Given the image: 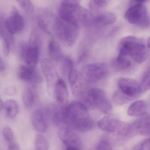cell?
Wrapping results in <instances>:
<instances>
[{"mask_svg": "<svg viewBox=\"0 0 150 150\" xmlns=\"http://www.w3.org/2000/svg\"><path fill=\"white\" fill-rule=\"evenodd\" d=\"M63 122L73 129L87 132L93 127V122L86 105L73 101L60 109Z\"/></svg>", "mask_w": 150, "mask_h": 150, "instance_id": "6da1fadb", "label": "cell"}, {"mask_svg": "<svg viewBox=\"0 0 150 150\" xmlns=\"http://www.w3.org/2000/svg\"><path fill=\"white\" fill-rule=\"evenodd\" d=\"M149 49L142 40L134 36H127L123 38L120 42L119 54L141 64L149 57Z\"/></svg>", "mask_w": 150, "mask_h": 150, "instance_id": "7a4b0ae2", "label": "cell"}, {"mask_svg": "<svg viewBox=\"0 0 150 150\" xmlns=\"http://www.w3.org/2000/svg\"><path fill=\"white\" fill-rule=\"evenodd\" d=\"M59 17L80 25L92 26L93 15L80 4L61 2L58 9Z\"/></svg>", "mask_w": 150, "mask_h": 150, "instance_id": "3957f363", "label": "cell"}, {"mask_svg": "<svg viewBox=\"0 0 150 150\" xmlns=\"http://www.w3.org/2000/svg\"><path fill=\"white\" fill-rule=\"evenodd\" d=\"M52 26L55 34L64 45L72 47L75 44L79 34L78 25L56 17L55 18Z\"/></svg>", "mask_w": 150, "mask_h": 150, "instance_id": "277c9868", "label": "cell"}, {"mask_svg": "<svg viewBox=\"0 0 150 150\" xmlns=\"http://www.w3.org/2000/svg\"><path fill=\"white\" fill-rule=\"evenodd\" d=\"M85 101L91 107L97 108L105 114H110L112 111V104L105 92L100 88L90 89L86 93Z\"/></svg>", "mask_w": 150, "mask_h": 150, "instance_id": "5b68a950", "label": "cell"}, {"mask_svg": "<svg viewBox=\"0 0 150 150\" xmlns=\"http://www.w3.org/2000/svg\"><path fill=\"white\" fill-rule=\"evenodd\" d=\"M125 19L129 23L142 28L150 25V18L148 10L141 4H137L130 7L125 12Z\"/></svg>", "mask_w": 150, "mask_h": 150, "instance_id": "8992f818", "label": "cell"}, {"mask_svg": "<svg viewBox=\"0 0 150 150\" xmlns=\"http://www.w3.org/2000/svg\"><path fill=\"white\" fill-rule=\"evenodd\" d=\"M98 127L103 131L127 136L129 124L110 115L105 116L98 122Z\"/></svg>", "mask_w": 150, "mask_h": 150, "instance_id": "52a82bcc", "label": "cell"}, {"mask_svg": "<svg viewBox=\"0 0 150 150\" xmlns=\"http://www.w3.org/2000/svg\"><path fill=\"white\" fill-rule=\"evenodd\" d=\"M107 74V67L100 63L90 64L83 68L81 73L84 80L89 83H96L104 79Z\"/></svg>", "mask_w": 150, "mask_h": 150, "instance_id": "ba28073f", "label": "cell"}, {"mask_svg": "<svg viewBox=\"0 0 150 150\" xmlns=\"http://www.w3.org/2000/svg\"><path fill=\"white\" fill-rule=\"evenodd\" d=\"M118 90L130 100L137 98L142 93L140 84L134 79L121 78L118 81Z\"/></svg>", "mask_w": 150, "mask_h": 150, "instance_id": "9c48e42d", "label": "cell"}, {"mask_svg": "<svg viewBox=\"0 0 150 150\" xmlns=\"http://www.w3.org/2000/svg\"><path fill=\"white\" fill-rule=\"evenodd\" d=\"M149 136L150 116L145 114L129 125L127 137L137 135Z\"/></svg>", "mask_w": 150, "mask_h": 150, "instance_id": "30bf717a", "label": "cell"}, {"mask_svg": "<svg viewBox=\"0 0 150 150\" xmlns=\"http://www.w3.org/2000/svg\"><path fill=\"white\" fill-rule=\"evenodd\" d=\"M5 24L7 30L12 35L21 32L24 27V22L23 17L14 7L9 17L5 18Z\"/></svg>", "mask_w": 150, "mask_h": 150, "instance_id": "8fae6325", "label": "cell"}, {"mask_svg": "<svg viewBox=\"0 0 150 150\" xmlns=\"http://www.w3.org/2000/svg\"><path fill=\"white\" fill-rule=\"evenodd\" d=\"M41 68L48 89L54 88L59 78L58 73L52 62L45 59L41 62Z\"/></svg>", "mask_w": 150, "mask_h": 150, "instance_id": "7c38bea8", "label": "cell"}, {"mask_svg": "<svg viewBox=\"0 0 150 150\" xmlns=\"http://www.w3.org/2000/svg\"><path fill=\"white\" fill-rule=\"evenodd\" d=\"M58 135L61 141L65 147H78V140L73 129L67 125H63L58 127Z\"/></svg>", "mask_w": 150, "mask_h": 150, "instance_id": "4fadbf2b", "label": "cell"}, {"mask_svg": "<svg viewBox=\"0 0 150 150\" xmlns=\"http://www.w3.org/2000/svg\"><path fill=\"white\" fill-rule=\"evenodd\" d=\"M18 78L26 83H37L40 81V76L35 68L20 65L17 69Z\"/></svg>", "mask_w": 150, "mask_h": 150, "instance_id": "5bb4252c", "label": "cell"}, {"mask_svg": "<svg viewBox=\"0 0 150 150\" xmlns=\"http://www.w3.org/2000/svg\"><path fill=\"white\" fill-rule=\"evenodd\" d=\"M54 89L56 101L61 107L68 105V91L65 82L62 79H59L55 85Z\"/></svg>", "mask_w": 150, "mask_h": 150, "instance_id": "9a60e30c", "label": "cell"}, {"mask_svg": "<svg viewBox=\"0 0 150 150\" xmlns=\"http://www.w3.org/2000/svg\"><path fill=\"white\" fill-rule=\"evenodd\" d=\"M31 122L33 128L39 133H44L47 129V123L43 112L40 110H35L31 116Z\"/></svg>", "mask_w": 150, "mask_h": 150, "instance_id": "2e32d148", "label": "cell"}, {"mask_svg": "<svg viewBox=\"0 0 150 150\" xmlns=\"http://www.w3.org/2000/svg\"><path fill=\"white\" fill-rule=\"evenodd\" d=\"M39 46L31 45L27 44V47L23 61L26 66L35 68L39 60Z\"/></svg>", "mask_w": 150, "mask_h": 150, "instance_id": "e0dca14e", "label": "cell"}, {"mask_svg": "<svg viewBox=\"0 0 150 150\" xmlns=\"http://www.w3.org/2000/svg\"><path fill=\"white\" fill-rule=\"evenodd\" d=\"M117 20V16L114 13L106 12L93 15L92 25L107 26L114 23Z\"/></svg>", "mask_w": 150, "mask_h": 150, "instance_id": "ac0fdd59", "label": "cell"}, {"mask_svg": "<svg viewBox=\"0 0 150 150\" xmlns=\"http://www.w3.org/2000/svg\"><path fill=\"white\" fill-rule=\"evenodd\" d=\"M68 76L69 82L73 93L75 94L80 93L82 91L84 80L81 74L73 69Z\"/></svg>", "mask_w": 150, "mask_h": 150, "instance_id": "d6986e66", "label": "cell"}, {"mask_svg": "<svg viewBox=\"0 0 150 150\" xmlns=\"http://www.w3.org/2000/svg\"><path fill=\"white\" fill-rule=\"evenodd\" d=\"M148 105L145 100H139L133 102L128 108L127 114L130 116H141L147 113Z\"/></svg>", "mask_w": 150, "mask_h": 150, "instance_id": "ffe728a7", "label": "cell"}, {"mask_svg": "<svg viewBox=\"0 0 150 150\" xmlns=\"http://www.w3.org/2000/svg\"><path fill=\"white\" fill-rule=\"evenodd\" d=\"M112 65L114 67L119 71H126L132 68V62L129 57L119 54L113 61Z\"/></svg>", "mask_w": 150, "mask_h": 150, "instance_id": "44dd1931", "label": "cell"}, {"mask_svg": "<svg viewBox=\"0 0 150 150\" xmlns=\"http://www.w3.org/2000/svg\"><path fill=\"white\" fill-rule=\"evenodd\" d=\"M49 56L52 59L56 62L62 60L63 58L62 52L59 44L54 40H51L48 46Z\"/></svg>", "mask_w": 150, "mask_h": 150, "instance_id": "7402d4cb", "label": "cell"}, {"mask_svg": "<svg viewBox=\"0 0 150 150\" xmlns=\"http://www.w3.org/2000/svg\"><path fill=\"white\" fill-rule=\"evenodd\" d=\"M53 14L50 12H45L38 17V23L39 26L46 33H50L49 25L54 20Z\"/></svg>", "mask_w": 150, "mask_h": 150, "instance_id": "603a6c76", "label": "cell"}, {"mask_svg": "<svg viewBox=\"0 0 150 150\" xmlns=\"http://www.w3.org/2000/svg\"><path fill=\"white\" fill-rule=\"evenodd\" d=\"M4 108L6 116L9 119H14L18 113V105L14 100H7L4 103Z\"/></svg>", "mask_w": 150, "mask_h": 150, "instance_id": "cb8c5ba5", "label": "cell"}, {"mask_svg": "<svg viewBox=\"0 0 150 150\" xmlns=\"http://www.w3.org/2000/svg\"><path fill=\"white\" fill-rule=\"evenodd\" d=\"M107 4L106 0H90L89 2L90 11L92 15L99 13L100 10L106 7Z\"/></svg>", "mask_w": 150, "mask_h": 150, "instance_id": "d4e9b609", "label": "cell"}, {"mask_svg": "<svg viewBox=\"0 0 150 150\" xmlns=\"http://www.w3.org/2000/svg\"><path fill=\"white\" fill-rule=\"evenodd\" d=\"M22 100L23 105L26 108H30L33 106L34 101V95L31 90L29 88H26L22 93Z\"/></svg>", "mask_w": 150, "mask_h": 150, "instance_id": "484cf974", "label": "cell"}, {"mask_svg": "<svg viewBox=\"0 0 150 150\" xmlns=\"http://www.w3.org/2000/svg\"><path fill=\"white\" fill-rule=\"evenodd\" d=\"M48 148L46 138L42 135H37L35 139V150H48Z\"/></svg>", "mask_w": 150, "mask_h": 150, "instance_id": "4316f807", "label": "cell"}, {"mask_svg": "<svg viewBox=\"0 0 150 150\" xmlns=\"http://www.w3.org/2000/svg\"><path fill=\"white\" fill-rule=\"evenodd\" d=\"M113 101L117 105H122L127 104L131 101L119 90H117L114 93L112 97Z\"/></svg>", "mask_w": 150, "mask_h": 150, "instance_id": "83f0119b", "label": "cell"}, {"mask_svg": "<svg viewBox=\"0 0 150 150\" xmlns=\"http://www.w3.org/2000/svg\"><path fill=\"white\" fill-rule=\"evenodd\" d=\"M142 93L149 91L150 86V71L148 70L144 74L141 83L140 84Z\"/></svg>", "mask_w": 150, "mask_h": 150, "instance_id": "f1b7e54d", "label": "cell"}, {"mask_svg": "<svg viewBox=\"0 0 150 150\" xmlns=\"http://www.w3.org/2000/svg\"><path fill=\"white\" fill-rule=\"evenodd\" d=\"M25 11L31 14L34 11V7L30 0H16Z\"/></svg>", "mask_w": 150, "mask_h": 150, "instance_id": "f546056e", "label": "cell"}, {"mask_svg": "<svg viewBox=\"0 0 150 150\" xmlns=\"http://www.w3.org/2000/svg\"><path fill=\"white\" fill-rule=\"evenodd\" d=\"M3 136L8 144L14 141V134L13 131L11 128L5 127L3 129L2 131Z\"/></svg>", "mask_w": 150, "mask_h": 150, "instance_id": "4dcf8cb0", "label": "cell"}, {"mask_svg": "<svg viewBox=\"0 0 150 150\" xmlns=\"http://www.w3.org/2000/svg\"><path fill=\"white\" fill-rule=\"evenodd\" d=\"M150 140L149 138L140 142L132 150H150Z\"/></svg>", "mask_w": 150, "mask_h": 150, "instance_id": "1f68e13d", "label": "cell"}, {"mask_svg": "<svg viewBox=\"0 0 150 150\" xmlns=\"http://www.w3.org/2000/svg\"><path fill=\"white\" fill-rule=\"evenodd\" d=\"M63 61V72L68 75L70 72L73 69V62L69 58H65Z\"/></svg>", "mask_w": 150, "mask_h": 150, "instance_id": "d6a6232c", "label": "cell"}, {"mask_svg": "<svg viewBox=\"0 0 150 150\" xmlns=\"http://www.w3.org/2000/svg\"><path fill=\"white\" fill-rule=\"evenodd\" d=\"M97 150H112L110 143L105 140L100 142L97 147Z\"/></svg>", "mask_w": 150, "mask_h": 150, "instance_id": "836d02e7", "label": "cell"}, {"mask_svg": "<svg viewBox=\"0 0 150 150\" xmlns=\"http://www.w3.org/2000/svg\"><path fill=\"white\" fill-rule=\"evenodd\" d=\"M27 47V44L25 42H22L18 46V54L19 57L23 60Z\"/></svg>", "mask_w": 150, "mask_h": 150, "instance_id": "e575fe53", "label": "cell"}, {"mask_svg": "<svg viewBox=\"0 0 150 150\" xmlns=\"http://www.w3.org/2000/svg\"><path fill=\"white\" fill-rule=\"evenodd\" d=\"M11 44L7 41H3L2 48L3 52L5 56L7 57L9 53L10 50V46Z\"/></svg>", "mask_w": 150, "mask_h": 150, "instance_id": "d590c367", "label": "cell"}, {"mask_svg": "<svg viewBox=\"0 0 150 150\" xmlns=\"http://www.w3.org/2000/svg\"><path fill=\"white\" fill-rule=\"evenodd\" d=\"M16 88L14 86H9V87H7V88L5 89L4 90V93L6 95H10V96H11V95H13L16 93Z\"/></svg>", "mask_w": 150, "mask_h": 150, "instance_id": "8d00e7d4", "label": "cell"}, {"mask_svg": "<svg viewBox=\"0 0 150 150\" xmlns=\"http://www.w3.org/2000/svg\"><path fill=\"white\" fill-rule=\"evenodd\" d=\"M8 150H20L18 144L15 141L9 144Z\"/></svg>", "mask_w": 150, "mask_h": 150, "instance_id": "74e56055", "label": "cell"}, {"mask_svg": "<svg viewBox=\"0 0 150 150\" xmlns=\"http://www.w3.org/2000/svg\"><path fill=\"white\" fill-rule=\"evenodd\" d=\"M62 2L71 4H79L81 0H61Z\"/></svg>", "mask_w": 150, "mask_h": 150, "instance_id": "f35d334b", "label": "cell"}, {"mask_svg": "<svg viewBox=\"0 0 150 150\" xmlns=\"http://www.w3.org/2000/svg\"><path fill=\"white\" fill-rule=\"evenodd\" d=\"M6 69V66L4 62L0 56V71H4Z\"/></svg>", "mask_w": 150, "mask_h": 150, "instance_id": "ab89813d", "label": "cell"}, {"mask_svg": "<svg viewBox=\"0 0 150 150\" xmlns=\"http://www.w3.org/2000/svg\"><path fill=\"white\" fill-rule=\"evenodd\" d=\"M66 150H79L78 147L71 146V147H66Z\"/></svg>", "mask_w": 150, "mask_h": 150, "instance_id": "60d3db41", "label": "cell"}, {"mask_svg": "<svg viewBox=\"0 0 150 150\" xmlns=\"http://www.w3.org/2000/svg\"><path fill=\"white\" fill-rule=\"evenodd\" d=\"M4 108V103L1 99L0 98V111H1Z\"/></svg>", "mask_w": 150, "mask_h": 150, "instance_id": "b9f144b4", "label": "cell"}, {"mask_svg": "<svg viewBox=\"0 0 150 150\" xmlns=\"http://www.w3.org/2000/svg\"><path fill=\"white\" fill-rule=\"evenodd\" d=\"M134 1L137 2H138L139 4H141L142 3L144 2L147 1V0H134Z\"/></svg>", "mask_w": 150, "mask_h": 150, "instance_id": "7bdbcfd3", "label": "cell"}, {"mask_svg": "<svg viewBox=\"0 0 150 150\" xmlns=\"http://www.w3.org/2000/svg\"><path fill=\"white\" fill-rule=\"evenodd\" d=\"M150 38H149L147 41V44H146V45H147V47H148L149 49L150 47Z\"/></svg>", "mask_w": 150, "mask_h": 150, "instance_id": "ee69618b", "label": "cell"}]
</instances>
